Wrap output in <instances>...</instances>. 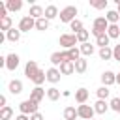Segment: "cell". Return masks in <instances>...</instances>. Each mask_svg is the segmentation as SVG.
Segmentation results:
<instances>
[{
    "mask_svg": "<svg viewBox=\"0 0 120 120\" xmlns=\"http://www.w3.org/2000/svg\"><path fill=\"white\" fill-rule=\"evenodd\" d=\"M112 60H116V62H120V43L112 47Z\"/></svg>",
    "mask_w": 120,
    "mask_h": 120,
    "instance_id": "obj_38",
    "label": "cell"
},
{
    "mask_svg": "<svg viewBox=\"0 0 120 120\" xmlns=\"http://www.w3.org/2000/svg\"><path fill=\"white\" fill-rule=\"evenodd\" d=\"M30 120H45V118H43V114H41V112H34V114L30 116Z\"/></svg>",
    "mask_w": 120,
    "mask_h": 120,
    "instance_id": "obj_39",
    "label": "cell"
},
{
    "mask_svg": "<svg viewBox=\"0 0 120 120\" xmlns=\"http://www.w3.org/2000/svg\"><path fill=\"white\" fill-rule=\"evenodd\" d=\"M13 26H11V17L8 15V17H4V19H0V30L2 32H9Z\"/></svg>",
    "mask_w": 120,
    "mask_h": 120,
    "instance_id": "obj_30",
    "label": "cell"
},
{
    "mask_svg": "<svg viewBox=\"0 0 120 120\" xmlns=\"http://www.w3.org/2000/svg\"><path fill=\"white\" fill-rule=\"evenodd\" d=\"M107 28H109V21L105 19V17H96L94 19V24H92V34L96 36V38H99V36H103V34H107Z\"/></svg>",
    "mask_w": 120,
    "mask_h": 120,
    "instance_id": "obj_1",
    "label": "cell"
},
{
    "mask_svg": "<svg viewBox=\"0 0 120 120\" xmlns=\"http://www.w3.org/2000/svg\"><path fill=\"white\" fill-rule=\"evenodd\" d=\"M68 56H69V60H71V62H77V60L81 58V49H79V47L69 49V51H68Z\"/></svg>",
    "mask_w": 120,
    "mask_h": 120,
    "instance_id": "obj_32",
    "label": "cell"
},
{
    "mask_svg": "<svg viewBox=\"0 0 120 120\" xmlns=\"http://www.w3.org/2000/svg\"><path fill=\"white\" fill-rule=\"evenodd\" d=\"M6 105H8V98L2 94V96H0V109H2V107H6Z\"/></svg>",
    "mask_w": 120,
    "mask_h": 120,
    "instance_id": "obj_40",
    "label": "cell"
},
{
    "mask_svg": "<svg viewBox=\"0 0 120 120\" xmlns=\"http://www.w3.org/2000/svg\"><path fill=\"white\" fill-rule=\"evenodd\" d=\"M77 112H79V118H82V120H92V118H94V114H96L94 107L84 105V103L77 107Z\"/></svg>",
    "mask_w": 120,
    "mask_h": 120,
    "instance_id": "obj_5",
    "label": "cell"
},
{
    "mask_svg": "<svg viewBox=\"0 0 120 120\" xmlns=\"http://www.w3.org/2000/svg\"><path fill=\"white\" fill-rule=\"evenodd\" d=\"M58 43L64 47V49H73L75 45H77V36L75 34H62L60 36V39H58Z\"/></svg>",
    "mask_w": 120,
    "mask_h": 120,
    "instance_id": "obj_4",
    "label": "cell"
},
{
    "mask_svg": "<svg viewBox=\"0 0 120 120\" xmlns=\"http://www.w3.org/2000/svg\"><path fill=\"white\" fill-rule=\"evenodd\" d=\"M32 28H36V19H32L30 15H24L19 21V30L21 32H30Z\"/></svg>",
    "mask_w": 120,
    "mask_h": 120,
    "instance_id": "obj_6",
    "label": "cell"
},
{
    "mask_svg": "<svg viewBox=\"0 0 120 120\" xmlns=\"http://www.w3.org/2000/svg\"><path fill=\"white\" fill-rule=\"evenodd\" d=\"M19 62H21V58H19V54H15V52H11V54H8V56H6V69H9V71H13V69H17V66H19Z\"/></svg>",
    "mask_w": 120,
    "mask_h": 120,
    "instance_id": "obj_9",
    "label": "cell"
},
{
    "mask_svg": "<svg viewBox=\"0 0 120 120\" xmlns=\"http://www.w3.org/2000/svg\"><path fill=\"white\" fill-rule=\"evenodd\" d=\"M101 82H103V86H112V84L116 82V73L111 71V69L103 71V73H101Z\"/></svg>",
    "mask_w": 120,
    "mask_h": 120,
    "instance_id": "obj_10",
    "label": "cell"
},
{
    "mask_svg": "<svg viewBox=\"0 0 120 120\" xmlns=\"http://www.w3.org/2000/svg\"><path fill=\"white\" fill-rule=\"evenodd\" d=\"M75 36H77V41H81V43H88V36H90V32L82 28V30H81V32H77Z\"/></svg>",
    "mask_w": 120,
    "mask_h": 120,
    "instance_id": "obj_36",
    "label": "cell"
},
{
    "mask_svg": "<svg viewBox=\"0 0 120 120\" xmlns=\"http://www.w3.org/2000/svg\"><path fill=\"white\" fill-rule=\"evenodd\" d=\"M69 28L73 30V34H77V32H81L84 26H82V21H79V19H75V21H71L69 22Z\"/></svg>",
    "mask_w": 120,
    "mask_h": 120,
    "instance_id": "obj_35",
    "label": "cell"
},
{
    "mask_svg": "<svg viewBox=\"0 0 120 120\" xmlns=\"http://www.w3.org/2000/svg\"><path fill=\"white\" fill-rule=\"evenodd\" d=\"M58 69H60L62 75H71V73L75 71V62H64Z\"/></svg>",
    "mask_w": 120,
    "mask_h": 120,
    "instance_id": "obj_21",
    "label": "cell"
},
{
    "mask_svg": "<svg viewBox=\"0 0 120 120\" xmlns=\"http://www.w3.org/2000/svg\"><path fill=\"white\" fill-rule=\"evenodd\" d=\"M45 96H47V90H43L41 86H36V88H32V92H30V99H34L36 103H39Z\"/></svg>",
    "mask_w": 120,
    "mask_h": 120,
    "instance_id": "obj_14",
    "label": "cell"
},
{
    "mask_svg": "<svg viewBox=\"0 0 120 120\" xmlns=\"http://www.w3.org/2000/svg\"><path fill=\"white\" fill-rule=\"evenodd\" d=\"M62 96H64V98H69V96H71V92H69V90H64V92H62Z\"/></svg>",
    "mask_w": 120,
    "mask_h": 120,
    "instance_id": "obj_43",
    "label": "cell"
},
{
    "mask_svg": "<svg viewBox=\"0 0 120 120\" xmlns=\"http://www.w3.org/2000/svg\"><path fill=\"white\" fill-rule=\"evenodd\" d=\"M109 109H111V105H109L105 99H98V101L94 103V111H96L98 114H105Z\"/></svg>",
    "mask_w": 120,
    "mask_h": 120,
    "instance_id": "obj_15",
    "label": "cell"
},
{
    "mask_svg": "<svg viewBox=\"0 0 120 120\" xmlns=\"http://www.w3.org/2000/svg\"><path fill=\"white\" fill-rule=\"evenodd\" d=\"M77 118H79L77 109H75L73 105H68V107L64 109V120H77Z\"/></svg>",
    "mask_w": 120,
    "mask_h": 120,
    "instance_id": "obj_17",
    "label": "cell"
},
{
    "mask_svg": "<svg viewBox=\"0 0 120 120\" xmlns=\"http://www.w3.org/2000/svg\"><path fill=\"white\" fill-rule=\"evenodd\" d=\"M86 68H88V62H86V58H82V56H81V58L75 62V71H77V73H84V71H86Z\"/></svg>",
    "mask_w": 120,
    "mask_h": 120,
    "instance_id": "obj_27",
    "label": "cell"
},
{
    "mask_svg": "<svg viewBox=\"0 0 120 120\" xmlns=\"http://www.w3.org/2000/svg\"><path fill=\"white\" fill-rule=\"evenodd\" d=\"M15 120H30V116H26V114H19V116H15Z\"/></svg>",
    "mask_w": 120,
    "mask_h": 120,
    "instance_id": "obj_41",
    "label": "cell"
},
{
    "mask_svg": "<svg viewBox=\"0 0 120 120\" xmlns=\"http://www.w3.org/2000/svg\"><path fill=\"white\" fill-rule=\"evenodd\" d=\"M21 34H22V32H21L19 28H11L9 32H6V39L11 41V43H17V41L21 39Z\"/></svg>",
    "mask_w": 120,
    "mask_h": 120,
    "instance_id": "obj_19",
    "label": "cell"
},
{
    "mask_svg": "<svg viewBox=\"0 0 120 120\" xmlns=\"http://www.w3.org/2000/svg\"><path fill=\"white\" fill-rule=\"evenodd\" d=\"M58 15H60V13H58V8H56L54 4H51V6H47V8H45V15H43L45 19L52 21V19H56Z\"/></svg>",
    "mask_w": 120,
    "mask_h": 120,
    "instance_id": "obj_18",
    "label": "cell"
},
{
    "mask_svg": "<svg viewBox=\"0 0 120 120\" xmlns=\"http://www.w3.org/2000/svg\"><path fill=\"white\" fill-rule=\"evenodd\" d=\"M109 36L107 34H103V36H99V38H96V45H99V49H103V47H109Z\"/></svg>",
    "mask_w": 120,
    "mask_h": 120,
    "instance_id": "obj_34",
    "label": "cell"
},
{
    "mask_svg": "<svg viewBox=\"0 0 120 120\" xmlns=\"http://www.w3.org/2000/svg\"><path fill=\"white\" fill-rule=\"evenodd\" d=\"M86 99H88V90L86 88H77L75 90V101L79 105H82V103H86Z\"/></svg>",
    "mask_w": 120,
    "mask_h": 120,
    "instance_id": "obj_16",
    "label": "cell"
},
{
    "mask_svg": "<svg viewBox=\"0 0 120 120\" xmlns=\"http://www.w3.org/2000/svg\"><path fill=\"white\" fill-rule=\"evenodd\" d=\"M75 15H77V8L75 6H66L64 9H60V21L62 22H71V21H75Z\"/></svg>",
    "mask_w": 120,
    "mask_h": 120,
    "instance_id": "obj_3",
    "label": "cell"
},
{
    "mask_svg": "<svg viewBox=\"0 0 120 120\" xmlns=\"http://www.w3.org/2000/svg\"><path fill=\"white\" fill-rule=\"evenodd\" d=\"M79 49H81V54H82V56H92V54L96 52V47H94L92 43H81Z\"/></svg>",
    "mask_w": 120,
    "mask_h": 120,
    "instance_id": "obj_20",
    "label": "cell"
},
{
    "mask_svg": "<svg viewBox=\"0 0 120 120\" xmlns=\"http://www.w3.org/2000/svg\"><path fill=\"white\" fill-rule=\"evenodd\" d=\"M28 15H30L32 19H36V21H38V19H41V17L45 15V9H43L41 6H38V4H32V6H30V9H28Z\"/></svg>",
    "mask_w": 120,
    "mask_h": 120,
    "instance_id": "obj_11",
    "label": "cell"
},
{
    "mask_svg": "<svg viewBox=\"0 0 120 120\" xmlns=\"http://www.w3.org/2000/svg\"><path fill=\"white\" fill-rule=\"evenodd\" d=\"M118 26H120V22H118Z\"/></svg>",
    "mask_w": 120,
    "mask_h": 120,
    "instance_id": "obj_47",
    "label": "cell"
},
{
    "mask_svg": "<svg viewBox=\"0 0 120 120\" xmlns=\"http://www.w3.org/2000/svg\"><path fill=\"white\" fill-rule=\"evenodd\" d=\"M49 19H45V17H41V19H38L36 21V30H39V32H45V30H49Z\"/></svg>",
    "mask_w": 120,
    "mask_h": 120,
    "instance_id": "obj_25",
    "label": "cell"
},
{
    "mask_svg": "<svg viewBox=\"0 0 120 120\" xmlns=\"http://www.w3.org/2000/svg\"><path fill=\"white\" fill-rule=\"evenodd\" d=\"M6 6H8V11H19L22 8V0H8Z\"/></svg>",
    "mask_w": 120,
    "mask_h": 120,
    "instance_id": "obj_24",
    "label": "cell"
},
{
    "mask_svg": "<svg viewBox=\"0 0 120 120\" xmlns=\"http://www.w3.org/2000/svg\"><path fill=\"white\" fill-rule=\"evenodd\" d=\"M90 6L94 9H105L107 8V0H90Z\"/></svg>",
    "mask_w": 120,
    "mask_h": 120,
    "instance_id": "obj_37",
    "label": "cell"
},
{
    "mask_svg": "<svg viewBox=\"0 0 120 120\" xmlns=\"http://www.w3.org/2000/svg\"><path fill=\"white\" fill-rule=\"evenodd\" d=\"M47 98H49L51 101H56V99L60 98V90H58L56 86H51V88H47Z\"/></svg>",
    "mask_w": 120,
    "mask_h": 120,
    "instance_id": "obj_31",
    "label": "cell"
},
{
    "mask_svg": "<svg viewBox=\"0 0 120 120\" xmlns=\"http://www.w3.org/2000/svg\"><path fill=\"white\" fill-rule=\"evenodd\" d=\"M98 54H99L101 60H112V49H111V47H103V49H99Z\"/></svg>",
    "mask_w": 120,
    "mask_h": 120,
    "instance_id": "obj_26",
    "label": "cell"
},
{
    "mask_svg": "<svg viewBox=\"0 0 120 120\" xmlns=\"http://www.w3.org/2000/svg\"><path fill=\"white\" fill-rule=\"evenodd\" d=\"M116 82H118V84H120V73H118V75H116Z\"/></svg>",
    "mask_w": 120,
    "mask_h": 120,
    "instance_id": "obj_45",
    "label": "cell"
},
{
    "mask_svg": "<svg viewBox=\"0 0 120 120\" xmlns=\"http://www.w3.org/2000/svg\"><path fill=\"white\" fill-rule=\"evenodd\" d=\"M92 120H94V118H92Z\"/></svg>",
    "mask_w": 120,
    "mask_h": 120,
    "instance_id": "obj_48",
    "label": "cell"
},
{
    "mask_svg": "<svg viewBox=\"0 0 120 120\" xmlns=\"http://www.w3.org/2000/svg\"><path fill=\"white\" fill-rule=\"evenodd\" d=\"M105 19L109 21V24H118V22H120V15H118L116 9H109L107 15H105Z\"/></svg>",
    "mask_w": 120,
    "mask_h": 120,
    "instance_id": "obj_22",
    "label": "cell"
},
{
    "mask_svg": "<svg viewBox=\"0 0 120 120\" xmlns=\"http://www.w3.org/2000/svg\"><path fill=\"white\" fill-rule=\"evenodd\" d=\"M19 111H21V114H26V116H32L34 112H38V103L34 101V99H24V101H21L19 103Z\"/></svg>",
    "mask_w": 120,
    "mask_h": 120,
    "instance_id": "obj_2",
    "label": "cell"
},
{
    "mask_svg": "<svg viewBox=\"0 0 120 120\" xmlns=\"http://www.w3.org/2000/svg\"><path fill=\"white\" fill-rule=\"evenodd\" d=\"M116 2V11H118V15H120V0H114Z\"/></svg>",
    "mask_w": 120,
    "mask_h": 120,
    "instance_id": "obj_44",
    "label": "cell"
},
{
    "mask_svg": "<svg viewBox=\"0 0 120 120\" xmlns=\"http://www.w3.org/2000/svg\"><path fill=\"white\" fill-rule=\"evenodd\" d=\"M45 81H47V71H43V69H39V71L36 73V77L32 79V82H34L36 86H41Z\"/></svg>",
    "mask_w": 120,
    "mask_h": 120,
    "instance_id": "obj_23",
    "label": "cell"
},
{
    "mask_svg": "<svg viewBox=\"0 0 120 120\" xmlns=\"http://www.w3.org/2000/svg\"><path fill=\"white\" fill-rule=\"evenodd\" d=\"M96 94H98V98H99V99H107V98H109V94H111V90H109V86H103V84H101V86L96 90Z\"/></svg>",
    "mask_w": 120,
    "mask_h": 120,
    "instance_id": "obj_33",
    "label": "cell"
},
{
    "mask_svg": "<svg viewBox=\"0 0 120 120\" xmlns=\"http://www.w3.org/2000/svg\"><path fill=\"white\" fill-rule=\"evenodd\" d=\"M118 114H120V111H118Z\"/></svg>",
    "mask_w": 120,
    "mask_h": 120,
    "instance_id": "obj_46",
    "label": "cell"
},
{
    "mask_svg": "<svg viewBox=\"0 0 120 120\" xmlns=\"http://www.w3.org/2000/svg\"><path fill=\"white\" fill-rule=\"evenodd\" d=\"M0 66L6 68V56H0Z\"/></svg>",
    "mask_w": 120,
    "mask_h": 120,
    "instance_id": "obj_42",
    "label": "cell"
},
{
    "mask_svg": "<svg viewBox=\"0 0 120 120\" xmlns=\"http://www.w3.org/2000/svg\"><path fill=\"white\" fill-rule=\"evenodd\" d=\"M8 90H9V94H13V96L21 94V92H22V81H19V79H13V81H9V84H8Z\"/></svg>",
    "mask_w": 120,
    "mask_h": 120,
    "instance_id": "obj_13",
    "label": "cell"
},
{
    "mask_svg": "<svg viewBox=\"0 0 120 120\" xmlns=\"http://www.w3.org/2000/svg\"><path fill=\"white\" fill-rule=\"evenodd\" d=\"M60 77H62V73H60L58 68H49V69H47V81H49V82L56 84V82L60 81Z\"/></svg>",
    "mask_w": 120,
    "mask_h": 120,
    "instance_id": "obj_12",
    "label": "cell"
},
{
    "mask_svg": "<svg viewBox=\"0 0 120 120\" xmlns=\"http://www.w3.org/2000/svg\"><path fill=\"white\" fill-rule=\"evenodd\" d=\"M38 71H39L38 62H36V60H28V62H26V66H24V75L32 81V79L36 77V73H38Z\"/></svg>",
    "mask_w": 120,
    "mask_h": 120,
    "instance_id": "obj_8",
    "label": "cell"
},
{
    "mask_svg": "<svg viewBox=\"0 0 120 120\" xmlns=\"http://www.w3.org/2000/svg\"><path fill=\"white\" fill-rule=\"evenodd\" d=\"M107 36H109L111 39H116V38L120 36V26H118V24H109V28H107Z\"/></svg>",
    "mask_w": 120,
    "mask_h": 120,
    "instance_id": "obj_28",
    "label": "cell"
},
{
    "mask_svg": "<svg viewBox=\"0 0 120 120\" xmlns=\"http://www.w3.org/2000/svg\"><path fill=\"white\" fill-rule=\"evenodd\" d=\"M49 60H51L52 68H56V66H62L64 62H71V60H69V56H68V51H66V52H52Z\"/></svg>",
    "mask_w": 120,
    "mask_h": 120,
    "instance_id": "obj_7",
    "label": "cell"
},
{
    "mask_svg": "<svg viewBox=\"0 0 120 120\" xmlns=\"http://www.w3.org/2000/svg\"><path fill=\"white\" fill-rule=\"evenodd\" d=\"M11 116H13V109L9 105L0 109V120H11Z\"/></svg>",
    "mask_w": 120,
    "mask_h": 120,
    "instance_id": "obj_29",
    "label": "cell"
}]
</instances>
